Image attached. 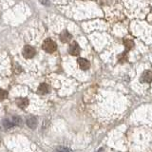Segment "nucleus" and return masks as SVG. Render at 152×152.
Segmentation results:
<instances>
[{
    "instance_id": "nucleus-1",
    "label": "nucleus",
    "mask_w": 152,
    "mask_h": 152,
    "mask_svg": "<svg viewBox=\"0 0 152 152\" xmlns=\"http://www.w3.org/2000/svg\"><path fill=\"white\" fill-rule=\"evenodd\" d=\"M42 48L45 51L49 52V53H51V52H54L56 50L57 46L54 41H52L50 39H47L44 43H43Z\"/></svg>"
},
{
    "instance_id": "nucleus-2",
    "label": "nucleus",
    "mask_w": 152,
    "mask_h": 152,
    "mask_svg": "<svg viewBox=\"0 0 152 152\" xmlns=\"http://www.w3.org/2000/svg\"><path fill=\"white\" fill-rule=\"evenodd\" d=\"M35 55V50L31 46H26L23 50V56L27 59H31Z\"/></svg>"
},
{
    "instance_id": "nucleus-3",
    "label": "nucleus",
    "mask_w": 152,
    "mask_h": 152,
    "mask_svg": "<svg viewBox=\"0 0 152 152\" xmlns=\"http://www.w3.org/2000/svg\"><path fill=\"white\" fill-rule=\"evenodd\" d=\"M69 53L71 55H74V56L78 55L80 53V47H79V45L76 42H72L70 44L69 48Z\"/></svg>"
},
{
    "instance_id": "nucleus-4",
    "label": "nucleus",
    "mask_w": 152,
    "mask_h": 152,
    "mask_svg": "<svg viewBox=\"0 0 152 152\" xmlns=\"http://www.w3.org/2000/svg\"><path fill=\"white\" fill-rule=\"evenodd\" d=\"M152 81V71L146 70L141 76V82L142 83H150Z\"/></svg>"
},
{
    "instance_id": "nucleus-5",
    "label": "nucleus",
    "mask_w": 152,
    "mask_h": 152,
    "mask_svg": "<svg viewBox=\"0 0 152 152\" xmlns=\"http://www.w3.org/2000/svg\"><path fill=\"white\" fill-rule=\"evenodd\" d=\"M78 65L80 66V69H83V70H87L89 68V62L85 58H79L78 59Z\"/></svg>"
},
{
    "instance_id": "nucleus-6",
    "label": "nucleus",
    "mask_w": 152,
    "mask_h": 152,
    "mask_svg": "<svg viewBox=\"0 0 152 152\" xmlns=\"http://www.w3.org/2000/svg\"><path fill=\"white\" fill-rule=\"evenodd\" d=\"M71 34L68 31H63L61 33V35H60V40L63 42V43H68L71 40Z\"/></svg>"
},
{
    "instance_id": "nucleus-7",
    "label": "nucleus",
    "mask_w": 152,
    "mask_h": 152,
    "mask_svg": "<svg viewBox=\"0 0 152 152\" xmlns=\"http://www.w3.org/2000/svg\"><path fill=\"white\" fill-rule=\"evenodd\" d=\"M16 104L19 107L25 108L26 107H28V100L26 98H19L16 100Z\"/></svg>"
},
{
    "instance_id": "nucleus-8",
    "label": "nucleus",
    "mask_w": 152,
    "mask_h": 152,
    "mask_svg": "<svg viewBox=\"0 0 152 152\" xmlns=\"http://www.w3.org/2000/svg\"><path fill=\"white\" fill-rule=\"evenodd\" d=\"M27 125L28 127L31 128H35L36 127V125H37V120L35 117H30L27 119Z\"/></svg>"
},
{
    "instance_id": "nucleus-9",
    "label": "nucleus",
    "mask_w": 152,
    "mask_h": 152,
    "mask_svg": "<svg viewBox=\"0 0 152 152\" xmlns=\"http://www.w3.org/2000/svg\"><path fill=\"white\" fill-rule=\"evenodd\" d=\"M50 91V87L47 84H42L38 88V93L40 94H46Z\"/></svg>"
},
{
    "instance_id": "nucleus-10",
    "label": "nucleus",
    "mask_w": 152,
    "mask_h": 152,
    "mask_svg": "<svg viewBox=\"0 0 152 152\" xmlns=\"http://www.w3.org/2000/svg\"><path fill=\"white\" fill-rule=\"evenodd\" d=\"M125 46H126V51L131 50L133 47H134V42L132 40H129V39H126L125 40Z\"/></svg>"
},
{
    "instance_id": "nucleus-11",
    "label": "nucleus",
    "mask_w": 152,
    "mask_h": 152,
    "mask_svg": "<svg viewBox=\"0 0 152 152\" xmlns=\"http://www.w3.org/2000/svg\"><path fill=\"white\" fill-rule=\"evenodd\" d=\"M12 122L13 123V125H16V126H21L22 125V120L20 117L18 116H14L12 117Z\"/></svg>"
},
{
    "instance_id": "nucleus-12",
    "label": "nucleus",
    "mask_w": 152,
    "mask_h": 152,
    "mask_svg": "<svg viewBox=\"0 0 152 152\" xmlns=\"http://www.w3.org/2000/svg\"><path fill=\"white\" fill-rule=\"evenodd\" d=\"M8 96V93L7 91H5L3 89H0V101H2V100L6 99Z\"/></svg>"
},
{
    "instance_id": "nucleus-13",
    "label": "nucleus",
    "mask_w": 152,
    "mask_h": 152,
    "mask_svg": "<svg viewBox=\"0 0 152 152\" xmlns=\"http://www.w3.org/2000/svg\"><path fill=\"white\" fill-rule=\"evenodd\" d=\"M3 125H4V126L6 127V128H11L12 126H14L12 122H10V121H8V120H5L4 123H3Z\"/></svg>"
},
{
    "instance_id": "nucleus-14",
    "label": "nucleus",
    "mask_w": 152,
    "mask_h": 152,
    "mask_svg": "<svg viewBox=\"0 0 152 152\" xmlns=\"http://www.w3.org/2000/svg\"><path fill=\"white\" fill-rule=\"evenodd\" d=\"M119 58V62H125L126 60V52H125V53L121 54L120 56L118 57Z\"/></svg>"
},
{
    "instance_id": "nucleus-15",
    "label": "nucleus",
    "mask_w": 152,
    "mask_h": 152,
    "mask_svg": "<svg viewBox=\"0 0 152 152\" xmlns=\"http://www.w3.org/2000/svg\"><path fill=\"white\" fill-rule=\"evenodd\" d=\"M57 151H59V152H71L70 149L66 148V147H58V148H57Z\"/></svg>"
}]
</instances>
